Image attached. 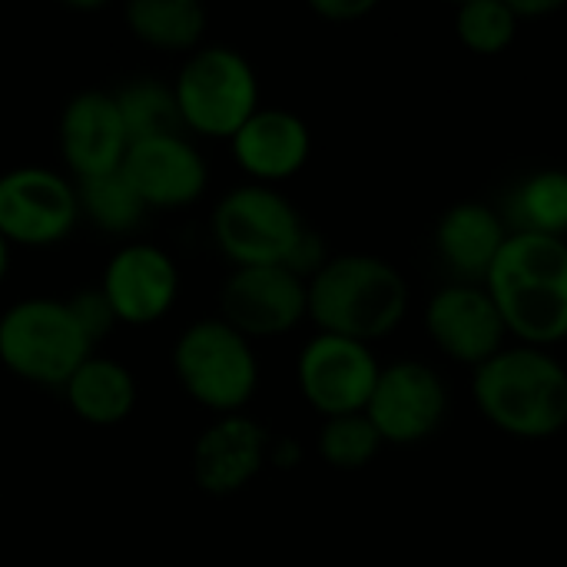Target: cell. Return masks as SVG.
Listing matches in <instances>:
<instances>
[{"label":"cell","mask_w":567,"mask_h":567,"mask_svg":"<svg viewBox=\"0 0 567 567\" xmlns=\"http://www.w3.org/2000/svg\"><path fill=\"white\" fill-rule=\"evenodd\" d=\"M482 286L522 346L548 349L567 339V239L512 233Z\"/></svg>","instance_id":"cell-1"},{"label":"cell","mask_w":567,"mask_h":567,"mask_svg":"<svg viewBox=\"0 0 567 567\" xmlns=\"http://www.w3.org/2000/svg\"><path fill=\"white\" fill-rule=\"evenodd\" d=\"M472 399L485 422L512 439H555L567 429V365L551 349L505 346L472 369Z\"/></svg>","instance_id":"cell-2"},{"label":"cell","mask_w":567,"mask_h":567,"mask_svg":"<svg viewBox=\"0 0 567 567\" xmlns=\"http://www.w3.org/2000/svg\"><path fill=\"white\" fill-rule=\"evenodd\" d=\"M409 299L412 292L399 266L372 252L332 256L309 279V319L319 332L365 346L402 326Z\"/></svg>","instance_id":"cell-3"},{"label":"cell","mask_w":567,"mask_h":567,"mask_svg":"<svg viewBox=\"0 0 567 567\" xmlns=\"http://www.w3.org/2000/svg\"><path fill=\"white\" fill-rule=\"evenodd\" d=\"M93 355V342L66 299H23L0 316V362L23 382L66 385Z\"/></svg>","instance_id":"cell-4"},{"label":"cell","mask_w":567,"mask_h":567,"mask_svg":"<svg viewBox=\"0 0 567 567\" xmlns=\"http://www.w3.org/2000/svg\"><path fill=\"white\" fill-rule=\"evenodd\" d=\"M173 93L183 126L216 140H233L243 123L259 110L256 70L233 47L196 50L183 63Z\"/></svg>","instance_id":"cell-5"},{"label":"cell","mask_w":567,"mask_h":567,"mask_svg":"<svg viewBox=\"0 0 567 567\" xmlns=\"http://www.w3.org/2000/svg\"><path fill=\"white\" fill-rule=\"evenodd\" d=\"M173 372L189 399L219 415H236L259 385V362L249 339L223 319L193 322L179 336Z\"/></svg>","instance_id":"cell-6"},{"label":"cell","mask_w":567,"mask_h":567,"mask_svg":"<svg viewBox=\"0 0 567 567\" xmlns=\"http://www.w3.org/2000/svg\"><path fill=\"white\" fill-rule=\"evenodd\" d=\"M306 223L272 186L229 189L213 213V236L236 266H286Z\"/></svg>","instance_id":"cell-7"},{"label":"cell","mask_w":567,"mask_h":567,"mask_svg":"<svg viewBox=\"0 0 567 567\" xmlns=\"http://www.w3.org/2000/svg\"><path fill=\"white\" fill-rule=\"evenodd\" d=\"M449 415L445 379L419 359H399L382 365L365 419L375 425L385 445H415L442 429Z\"/></svg>","instance_id":"cell-8"},{"label":"cell","mask_w":567,"mask_h":567,"mask_svg":"<svg viewBox=\"0 0 567 567\" xmlns=\"http://www.w3.org/2000/svg\"><path fill=\"white\" fill-rule=\"evenodd\" d=\"M379 359L372 346L319 332L299 352V389L302 399L326 419L365 412L379 382Z\"/></svg>","instance_id":"cell-9"},{"label":"cell","mask_w":567,"mask_h":567,"mask_svg":"<svg viewBox=\"0 0 567 567\" xmlns=\"http://www.w3.org/2000/svg\"><path fill=\"white\" fill-rule=\"evenodd\" d=\"M80 219L76 186L53 169L20 166L0 176V236L17 246H53Z\"/></svg>","instance_id":"cell-10"},{"label":"cell","mask_w":567,"mask_h":567,"mask_svg":"<svg viewBox=\"0 0 567 567\" xmlns=\"http://www.w3.org/2000/svg\"><path fill=\"white\" fill-rule=\"evenodd\" d=\"M223 322L246 339H272L309 316V282L286 266H236L223 286Z\"/></svg>","instance_id":"cell-11"},{"label":"cell","mask_w":567,"mask_h":567,"mask_svg":"<svg viewBox=\"0 0 567 567\" xmlns=\"http://www.w3.org/2000/svg\"><path fill=\"white\" fill-rule=\"evenodd\" d=\"M425 332L452 362L478 369L508 346V329L485 286L449 282L425 306Z\"/></svg>","instance_id":"cell-12"},{"label":"cell","mask_w":567,"mask_h":567,"mask_svg":"<svg viewBox=\"0 0 567 567\" xmlns=\"http://www.w3.org/2000/svg\"><path fill=\"white\" fill-rule=\"evenodd\" d=\"M116 322L153 326L163 319L179 292V269L159 246L130 243L113 252L100 282Z\"/></svg>","instance_id":"cell-13"},{"label":"cell","mask_w":567,"mask_h":567,"mask_svg":"<svg viewBox=\"0 0 567 567\" xmlns=\"http://www.w3.org/2000/svg\"><path fill=\"white\" fill-rule=\"evenodd\" d=\"M120 169L146 209L189 206L206 193L209 183L206 159L183 133L130 143Z\"/></svg>","instance_id":"cell-14"},{"label":"cell","mask_w":567,"mask_h":567,"mask_svg":"<svg viewBox=\"0 0 567 567\" xmlns=\"http://www.w3.org/2000/svg\"><path fill=\"white\" fill-rule=\"evenodd\" d=\"M60 150L70 173L80 179L116 173L126 159L130 136L113 93H76L60 116Z\"/></svg>","instance_id":"cell-15"},{"label":"cell","mask_w":567,"mask_h":567,"mask_svg":"<svg viewBox=\"0 0 567 567\" xmlns=\"http://www.w3.org/2000/svg\"><path fill=\"white\" fill-rule=\"evenodd\" d=\"M272 439L246 415H223L209 425L193 449V478L209 495H233L246 488L269 462Z\"/></svg>","instance_id":"cell-16"},{"label":"cell","mask_w":567,"mask_h":567,"mask_svg":"<svg viewBox=\"0 0 567 567\" xmlns=\"http://www.w3.org/2000/svg\"><path fill=\"white\" fill-rule=\"evenodd\" d=\"M229 143L236 163L262 186L296 176L312 153L306 120L282 106H259Z\"/></svg>","instance_id":"cell-17"},{"label":"cell","mask_w":567,"mask_h":567,"mask_svg":"<svg viewBox=\"0 0 567 567\" xmlns=\"http://www.w3.org/2000/svg\"><path fill=\"white\" fill-rule=\"evenodd\" d=\"M508 236L512 229L505 216L482 199L452 203L435 223V249L455 276L452 282L482 286Z\"/></svg>","instance_id":"cell-18"},{"label":"cell","mask_w":567,"mask_h":567,"mask_svg":"<svg viewBox=\"0 0 567 567\" xmlns=\"http://www.w3.org/2000/svg\"><path fill=\"white\" fill-rule=\"evenodd\" d=\"M66 405L90 425H120L136 405L133 372L116 359L90 355L63 385Z\"/></svg>","instance_id":"cell-19"},{"label":"cell","mask_w":567,"mask_h":567,"mask_svg":"<svg viewBox=\"0 0 567 567\" xmlns=\"http://www.w3.org/2000/svg\"><path fill=\"white\" fill-rule=\"evenodd\" d=\"M508 229L567 239V169L542 166L508 196Z\"/></svg>","instance_id":"cell-20"},{"label":"cell","mask_w":567,"mask_h":567,"mask_svg":"<svg viewBox=\"0 0 567 567\" xmlns=\"http://www.w3.org/2000/svg\"><path fill=\"white\" fill-rule=\"evenodd\" d=\"M126 23L150 47L193 50L206 33V10L196 0H133Z\"/></svg>","instance_id":"cell-21"},{"label":"cell","mask_w":567,"mask_h":567,"mask_svg":"<svg viewBox=\"0 0 567 567\" xmlns=\"http://www.w3.org/2000/svg\"><path fill=\"white\" fill-rule=\"evenodd\" d=\"M113 100L120 106L130 143L153 140V136H173V133L186 130L173 86H166L153 76H140V80L126 83L123 90L113 93Z\"/></svg>","instance_id":"cell-22"},{"label":"cell","mask_w":567,"mask_h":567,"mask_svg":"<svg viewBox=\"0 0 567 567\" xmlns=\"http://www.w3.org/2000/svg\"><path fill=\"white\" fill-rule=\"evenodd\" d=\"M76 199H80V213L103 233H133L146 216V206L130 186V179L123 176V169L80 179Z\"/></svg>","instance_id":"cell-23"},{"label":"cell","mask_w":567,"mask_h":567,"mask_svg":"<svg viewBox=\"0 0 567 567\" xmlns=\"http://www.w3.org/2000/svg\"><path fill=\"white\" fill-rule=\"evenodd\" d=\"M522 20L512 10V0H468L455 10V33L475 53H502L515 43Z\"/></svg>","instance_id":"cell-24"},{"label":"cell","mask_w":567,"mask_h":567,"mask_svg":"<svg viewBox=\"0 0 567 567\" xmlns=\"http://www.w3.org/2000/svg\"><path fill=\"white\" fill-rule=\"evenodd\" d=\"M382 445L385 442L375 432V425L365 419V412L326 419L319 429V442H316L322 462H329L332 468H342V472L365 468L382 452Z\"/></svg>","instance_id":"cell-25"},{"label":"cell","mask_w":567,"mask_h":567,"mask_svg":"<svg viewBox=\"0 0 567 567\" xmlns=\"http://www.w3.org/2000/svg\"><path fill=\"white\" fill-rule=\"evenodd\" d=\"M66 306H70V312L76 316V322L83 326V332H86V339L93 346L116 326V316H113V309H110L100 286L96 289H80L76 296L66 299Z\"/></svg>","instance_id":"cell-26"},{"label":"cell","mask_w":567,"mask_h":567,"mask_svg":"<svg viewBox=\"0 0 567 567\" xmlns=\"http://www.w3.org/2000/svg\"><path fill=\"white\" fill-rule=\"evenodd\" d=\"M332 256H329V249H326V243H322V236L316 233V229H302V236H299V243L292 246V252H289V259H286V269H292L299 279H312L326 262H329Z\"/></svg>","instance_id":"cell-27"},{"label":"cell","mask_w":567,"mask_h":567,"mask_svg":"<svg viewBox=\"0 0 567 567\" xmlns=\"http://www.w3.org/2000/svg\"><path fill=\"white\" fill-rule=\"evenodd\" d=\"M375 10V0H312V13L332 20V23H349Z\"/></svg>","instance_id":"cell-28"},{"label":"cell","mask_w":567,"mask_h":567,"mask_svg":"<svg viewBox=\"0 0 567 567\" xmlns=\"http://www.w3.org/2000/svg\"><path fill=\"white\" fill-rule=\"evenodd\" d=\"M561 7H565L561 0H512V10H515L518 20H525V17H545V13H555Z\"/></svg>","instance_id":"cell-29"},{"label":"cell","mask_w":567,"mask_h":567,"mask_svg":"<svg viewBox=\"0 0 567 567\" xmlns=\"http://www.w3.org/2000/svg\"><path fill=\"white\" fill-rule=\"evenodd\" d=\"M299 458H302V455H299V445H296L292 439H279V442L269 445V462L279 465V468H289V465H296Z\"/></svg>","instance_id":"cell-30"},{"label":"cell","mask_w":567,"mask_h":567,"mask_svg":"<svg viewBox=\"0 0 567 567\" xmlns=\"http://www.w3.org/2000/svg\"><path fill=\"white\" fill-rule=\"evenodd\" d=\"M7 262H10V243L0 236V282H3V276H7Z\"/></svg>","instance_id":"cell-31"}]
</instances>
